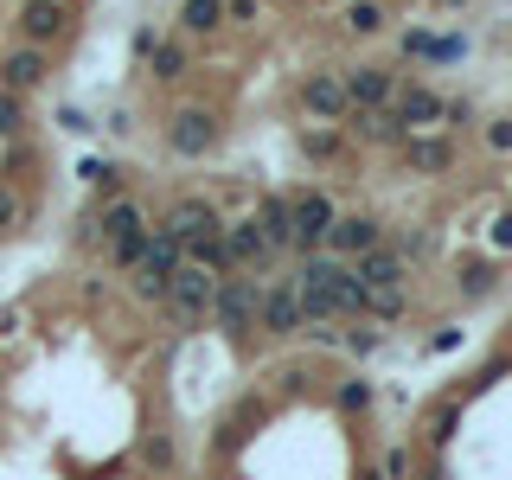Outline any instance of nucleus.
<instances>
[{"instance_id":"obj_14","label":"nucleus","mask_w":512,"mask_h":480,"mask_svg":"<svg viewBox=\"0 0 512 480\" xmlns=\"http://www.w3.org/2000/svg\"><path fill=\"white\" fill-rule=\"evenodd\" d=\"M71 7L64 0H26L20 7V45H39V52H52V45L71 39Z\"/></svg>"},{"instance_id":"obj_51","label":"nucleus","mask_w":512,"mask_h":480,"mask_svg":"<svg viewBox=\"0 0 512 480\" xmlns=\"http://www.w3.org/2000/svg\"><path fill=\"white\" fill-rule=\"evenodd\" d=\"M506 359H512V346H506Z\"/></svg>"},{"instance_id":"obj_16","label":"nucleus","mask_w":512,"mask_h":480,"mask_svg":"<svg viewBox=\"0 0 512 480\" xmlns=\"http://www.w3.org/2000/svg\"><path fill=\"white\" fill-rule=\"evenodd\" d=\"M333 128H340L346 141H359V148H397V141L410 135V128L397 122L391 109H346V116L333 122Z\"/></svg>"},{"instance_id":"obj_21","label":"nucleus","mask_w":512,"mask_h":480,"mask_svg":"<svg viewBox=\"0 0 512 480\" xmlns=\"http://www.w3.org/2000/svg\"><path fill=\"white\" fill-rule=\"evenodd\" d=\"M301 109H308L314 122H340V116H346L340 71H308V77H301Z\"/></svg>"},{"instance_id":"obj_28","label":"nucleus","mask_w":512,"mask_h":480,"mask_svg":"<svg viewBox=\"0 0 512 480\" xmlns=\"http://www.w3.org/2000/svg\"><path fill=\"white\" fill-rule=\"evenodd\" d=\"M346 352V359H372V352L384 346V327H372V320H346L340 327V340H333Z\"/></svg>"},{"instance_id":"obj_45","label":"nucleus","mask_w":512,"mask_h":480,"mask_svg":"<svg viewBox=\"0 0 512 480\" xmlns=\"http://www.w3.org/2000/svg\"><path fill=\"white\" fill-rule=\"evenodd\" d=\"M58 128H71V135H90V116H84V109H58Z\"/></svg>"},{"instance_id":"obj_27","label":"nucleus","mask_w":512,"mask_h":480,"mask_svg":"<svg viewBox=\"0 0 512 480\" xmlns=\"http://www.w3.org/2000/svg\"><path fill=\"white\" fill-rule=\"evenodd\" d=\"M378 404V384L365 378V372H352V378H333V410L340 416H365Z\"/></svg>"},{"instance_id":"obj_5","label":"nucleus","mask_w":512,"mask_h":480,"mask_svg":"<svg viewBox=\"0 0 512 480\" xmlns=\"http://www.w3.org/2000/svg\"><path fill=\"white\" fill-rule=\"evenodd\" d=\"M180 263H186L180 244H173L160 224H148V256L128 269V295H135L141 308H160V295H167V282H173V269H180Z\"/></svg>"},{"instance_id":"obj_43","label":"nucleus","mask_w":512,"mask_h":480,"mask_svg":"<svg viewBox=\"0 0 512 480\" xmlns=\"http://www.w3.org/2000/svg\"><path fill=\"white\" fill-rule=\"evenodd\" d=\"M154 45H160V32H154V26H135V39H128V52H135V64H141V58L154 52Z\"/></svg>"},{"instance_id":"obj_17","label":"nucleus","mask_w":512,"mask_h":480,"mask_svg":"<svg viewBox=\"0 0 512 480\" xmlns=\"http://www.w3.org/2000/svg\"><path fill=\"white\" fill-rule=\"evenodd\" d=\"M45 77H52V52H39V45H7L0 52V90L32 96Z\"/></svg>"},{"instance_id":"obj_7","label":"nucleus","mask_w":512,"mask_h":480,"mask_svg":"<svg viewBox=\"0 0 512 480\" xmlns=\"http://www.w3.org/2000/svg\"><path fill=\"white\" fill-rule=\"evenodd\" d=\"M397 167L404 173H416V180H442V173H455V160H461V148H455V135H442V128H423V135H404L397 141Z\"/></svg>"},{"instance_id":"obj_32","label":"nucleus","mask_w":512,"mask_h":480,"mask_svg":"<svg viewBox=\"0 0 512 480\" xmlns=\"http://www.w3.org/2000/svg\"><path fill=\"white\" fill-rule=\"evenodd\" d=\"M0 141H26V96L0 90Z\"/></svg>"},{"instance_id":"obj_31","label":"nucleus","mask_w":512,"mask_h":480,"mask_svg":"<svg viewBox=\"0 0 512 480\" xmlns=\"http://www.w3.org/2000/svg\"><path fill=\"white\" fill-rule=\"evenodd\" d=\"M141 256H148V224H141V231H128V237H116V244H109V269H116V276H128V269H135Z\"/></svg>"},{"instance_id":"obj_36","label":"nucleus","mask_w":512,"mask_h":480,"mask_svg":"<svg viewBox=\"0 0 512 480\" xmlns=\"http://www.w3.org/2000/svg\"><path fill=\"white\" fill-rule=\"evenodd\" d=\"M391 250H404L410 263H423V256H436V231H404V237H391Z\"/></svg>"},{"instance_id":"obj_41","label":"nucleus","mask_w":512,"mask_h":480,"mask_svg":"<svg viewBox=\"0 0 512 480\" xmlns=\"http://www.w3.org/2000/svg\"><path fill=\"white\" fill-rule=\"evenodd\" d=\"M480 135H487V148H493V154H500V160L512 154V116H493L487 128H480Z\"/></svg>"},{"instance_id":"obj_30","label":"nucleus","mask_w":512,"mask_h":480,"mask_svg":"<svg viewBox=\"0 0 512 480\" xmlns=\"http://www.w3.org/2000/svg\"><path fill=\"white\" fill-rule=\"evenodd\" d=\"M301 154H308V160H340L346 154V135L333 122H314V128H301Z\"/></svg>"},{"instance_id":"obj_23","label":"nucleus","mask_w":512,"mask_h":480,"mask_svg":"<svg viewBox=\"0 0 512 480\" xmlns=\"http://www.w3.org/2000/svg\"><path fill=\"white\" fill-rule=\"evenodd\" d=\"M135 461H141V468H148L154 480H167L173 468H180V442H173V429H141Z\"/></svg>"},{"instance_id":"obj_12","label":"nucleus","mask_w":512,"mask_h":480,"mask_svg":"<svg viewBox=\"0 0 512 480\" xmlns=\"http://www.w3.org/2000/svg\"><path fill=\"white\" fill-rule=\"evenodd\" d=\"M384 237H391V231H384V218H378V212H340V218H333V231H327V244H320V250H327V256H340V263H352V256L378 250Z\"/></svg>"},{"instance_id":"obj_33","label":"nucleus","mask_w":512,"mask_h":480,"mask_svg":"<svg viewBox=\"0 0 512 480\" xmlns=\"http://www.w3.org/2000/svg\"><path fill=\"white\" fill-rule=\"evenodd\" d=\"M308 391H314L308 365H282V372H276V404H295V397H308Z\"/></svg>"},{"instance_id":"obj_39","label":"nucleus","mask_w":512,"mask_h":480,"mask_svg":"<svg viewBox=\"0 0 512 480\" xmlns=\"http://www.w3.org/2000/svg\"><path fill=\"white\" fill-rule=\"evenodd\" d=\"M256 20H263V0H224V26H256Z\"/></svg>"},{"instance_id":"obj_50","label":"nucleus","mask_w":512,"mask_h":480,"mask_svg":"<svg viewBox=\"0 0 512 480\" xmlns=\"http://www.w3.org/2000/svg\"><path fill=\"white\" fill-rule=\"evenodd\" d=\"M282 7H314V0H282Z\"/></svg>"},{"instance_id":"obj_37","label":"nucleus","mask_w":512,"mask_h":480,"mask_svg":"<svg viewBox=\"0 0 512 480\" xmlns=\"http://www.w3.org/2000/svg\"><path fill=\"white\" fill-rule=\"evenodd\" d=\"M26 160H32V148L26 141H7V154H0V186H13L26 173Z\"/></svg>"},{"instance_id":"obj_4","label":"nucleus","mask_w":512,"mask_h":480,"mask_svg":"<svg viewBox=\"0 0 512 480\" xmlns=\"http://www.w3.org/2000/svg\"><path fill=\"white\" fill-rule=\"evenodd\" d=\"M212 295H218V276H205L199 263H180L173 282H167V295H160V314L180 333H199L205 320H212Z\"/></svg>"},{"instance_id":"obj_15","label":"nucleus","mask_w":512,"mask_h":480,"mask_svg":"<svg viewBox=\"0 0 512 480\" xmlns=\"http://www.w3.org/2000/svg\"><path fill=\"white\" fill-rule=\"evenodd\" d=\"M352 276H359L365 288H410V276H416V263L404 250H391V237H384L378 250H365V256H352Z\"/></svg>"},{"instance_id":"obj_19","label":"nucleus","mask_w":512,"mask_h":480,"mask_svg":"<svg viewBox=\"0 0 512 480\" xmlns=\"http://www.w3.org/2000/svg\"><path fill=\"white\" fill-rule=\"evenodd\" d=\"M391 116L404 122L410 135H423V128H442V90H429V84H397Z\"/></svg>"},{"instance_id":"obj_22","label":"nucleus","mask_w":512,"mask_h":480,"mask_svg":"<svg viewBox=\"0 0 512 480\" xmlns=\"http://www.w3.org/2000/svg\"><path fill=\"white\" fill-rule=\"evenodd\" d=\"M141 64H148L154 84H180V77L192 71V39H180V32L167 39V32H160V45H154V52L141 58Z\"/></svg>"},{"instance_id":"obj_46","label":"nucleus","mask_w":512,"mask_h":480,"mask_svg":"<svg viewBox=\"0 0 512 480\" xmlns=\"http://www.w3.org/2000/svg\"><path fill=\"white\" fill-rule=\"evenodd\" d=\"M103 128H109V135H135V116H128V109H109Z\"/></svg>"},{"instance_id":"obj_25","label":"nucleus","mask_w":512,"mask_h":480,"mask_svg":"<svg viewBox=\"0 0 512 480\" xmlns=\"http://www.w3.org/2000/svg\"><path fill=\"white\" fill-rule=\"evenodd\" d=\"M224 32V0H180V39H212Z\"/></svg>"},{"instance_id":"obj_35","label":"nucleus","mask_w":512,"mask_h":480,"mask_svg":"<svg viewBox=\"0 0 512 480\" xmlns=\"http://www.w3.org/2000/svg\"><path fill=\"white\" fill-rule=\"evenodd\" d=\"M468 52H474L468 32H436V45H429V64H461Z\"/></svg>"},{"instance_id":"obj_38","label":"nucleus","mask_w":512,"mask_h":480,"mask_svg":"<svg viewBox=\"0 0 512 480\" xmlns=\"http://www.w3.org/2000/svg\"><path fill=\"white\" fill-rule=\"evenodd\" d=\"M397 45H404V58L429 64V45H436V26H410V32H404V39H397Z\"/></svg>"},{"instance_id":"obj_3","label":"nucleus","mask_w":512,"mask_h":480,"mask_svg":"<svg viewBox=\"0 0 512 480\" xmlns=\"http://www.w3.org/2000/svg\"><path fill=\"white\" fill-rule=\"evenodd\" d=\"M160 141H167L173 160H212L224 148V116L205 103H180L167 116V128H160Z\"/></svg>"},{"instance_id":"obj_49","label":"nucleus","mask_w":512,"mask_h":480,"mask_svg":"<svg viewBox=\"0 0 512 480\" xmlns=\"http://www.w3.org/2000/svg\"><path fill=\"white\" fill-rule=\"evenodd\" d=\"M352 480H378V461H365V468H359V474H352Z\"/></svg>"},{"instance_id":"obj_9","label":"nucleus","mask_w":512,"mask_h":480,"mask_svg":"<svg viewBox=\"0 0 512 480\" xmlns=\"http://www.w3.org/2000/svg\"><path fill=\"white\" fill-rule=\"evenodd\" d=\"M160 231H167L173 244H180V256H186V244H205V237L224 231V212H218V199H205V192H186V199L167 205Z\"/></svg>"},{"instance_id":"obj_20","label":"nucleus","mask_w":512,"mask_h":480,"mask_svg":"<svg viewBox=\"0 0 512 480\" xmlns=\"http://www.w3.org/2000/svg\"><path fill=\"white\" fill-rule=\"evenodd\" d=\"M256 231H263V244L276 256H295V218H288V192H263L256 199Z\"/></svg>"},{"instance_id":"obj_40","label":"nucleus","mask_w":512,"mask_h":480,"mask_svg":"<svg viewBox=\"0 0 512 480\" xmlns=\"http://www.w3.org/2000/svg\"><path fill=\"white\" fill-rule=\"evenodd\" d=\"M474 122V103H468V96H442V128H448V135H455V128H468Z\"/></svg>"},{"instance_id":"obj_1","label":"nucleus","mask_w":512,"mask_h":480,"mask_svg":"<svg viewBox=\"0 0 512 480\" xmlns=\"http://www.w3.org/2000/svg\"><path fill=\"white\" fill-rule=\"evenodd\" d=\"M269 416H276V397L269 391H244V397H231V404L218 410V423H212V461H237L244 448L269 429Z\"/></svg>"},{"instance_id":"obj_13","label":"nucleus","mask_w":512,"mask_h":480,"mask_svg":"<svg viewBox=\"0 0 512 480\" xmlns=\"http://www.w3.org/2000/svg\"><path fill=\"white\" fill-rule=\"evenodd\" d=\"M340 90H346V109H391L397 71H391V64H346Z\"/></svg>"},{"instance_id":"obj_24","label":"nucleus","mask_w":512,"mask_h":480,"mask_svg":"<svg viewBox=\"0 0 512 480\" xmlns=\"http://www.w3.org/2000/svg\"><path fill=\"white\" fill-rule=\"evenodd\" d=\"M493 288H500V263H493V256H468V263L455 269V295L461 301H487Z\"/></svg>"},{"instance_id":"obj_8","label":"nucleus","mask_w":512,"mask_h":480,"mask_svg":"<svg viewBox=\"0 0 512 480\" xmlns=\"http://www.w3.org/2000/svg\"><path fill=\"white\" fill-rule=\"evenodd\" d=\"M256 333H263L269 346L301 340V301H295V282L288 276L263 282V295H256Z\"/></svg>"},{"instance_id":"obj_26","label":"nucleus","mask_w":512,"mask_h":480,"mask_svg":"<svg viewBox=\"0 0 512 480\" xmlns=\"http://www.w3.org/2000/svg\"><path fill=\"white\" fill-rule=\"evenodd\" d=\"M340 26L352 32V39H378V32L391 26V7H384V0H346Z\"/></svg>"},{"instance_id":"obj_2","label":"nucleus","mask_w":512,"mask_h":480,"mask_svg":"<svg viewBox=\"0 0 512 480\" xmlns=\"http://www.w3.org/2000/svg\"><path fill=\"white\" fill-rule=\"evenodd\" d=\"M256 295H263V282L256 276H218V295H212V320L205 327H218V340H231L237 352H244L256 340Z\"/></svg>"},{"instance_id":"obj_48","label":"nucleus","mask_w":512,"mask_h":480,"mask_svg":"<svg viewBox=\"0 0 512 480\" xmlns=\"http://www.w3.org/2000/svg\"><path fill=\"white\" fill-rule=\"evenodd\" d=\"M455 346H461V327H442L436 340H429V352H455Z\"/></svg>"},{"instance_id":"obj_42","label":"nucleus","mask_w":512,"mask_h":480,"mask_svg":"<svg viewBox=\"0 0 512 480\" xmlns=\"http://www.w3.org/2000/svg\"><path fill=\"white\" fill-rule=\"evenodd\" d=\"M7 231H20V192L0 186V237H7Z\"/></svg>"},{"instance_id":"obj_47","label":"nucleus","mask_w":512,"mask_h":480,"mask_svg":"<svg viewBox=\"0 0 512 480\" xmlns=\"http://www.w3.org/2000/svg\"><path fill=\"white\" fill-rule=\"evenodd\" d=\"M493 250H512V212L493 218Z\"/></svg>"},{"instance_id":"obj_10","label":"nucleus","mask_w":512,"mask_h":480,"mask_svg":"<svg viewBox=\"0 0 512 480\" xmlns=\"http://www.w3.org/2000/svg\"><path fill=\"white\" fill-rule=\"evenodd\" d=\"M218 244H224V256H231V269H237V276H256V282H263L269 269L282 263V256L263 244V231H256V218H250V212H244V218H224Z\"/></svg>"},{"instance_id":"obj_29","label":"nucleus","mask_w":512,"mask_h":480,"mask_svg":"<svg viewBox=\"0 0 512 480\" xmlns=\"http://www.w3.org/2000/svg\"><path fill=\"white\" fill-rule=\"evenodd\" d=\"M410 314V288H365V320H404Z\"/></svg>"},{"instance_id":"obj_44","label":"nucleus","mask_w":512,"mask_h":480,"mask_svg":"<svg viewBox=\"0 0 512 480\" xmlns=\"http://www.w3.org/2000/svg\"><path fill=\"white\" fill-rule=\"evenodd\" d=\"M410 480H455V474H448V455H429V461H423V468H416Z\"/></svg>"},{"instance_id":"obj_6","label":"nucleus","mask_w":512,"mask_h":480,"mask_svg":"<svg viewBox=\"0 0 512 480\" xmlns=\"http://www.w3.org/2000/svg\"><path fill=\"white\" fill-rule=\"evenodd\" d=\"M141 224H148V212H141V199L135 192H116V199H103V205H90L84 218H77V244H116V237H128V231H141Z\"/></svg>"},{"instance_id":"obj_34","label":"nucleus","mask_w":512,"mask_h":480,"mask_svg":"<svg viewBox=\"0 0 512 480\" xmlns=\"http://www.w3.org/2000/svg\"><path fill=\"white\" fill-rule=\"evenodd\" d=\"M416 474V455H410V442H391L378 455V480H410Z\"/></svg>"},{"instance_id":"obj_11","label":"nucleus","mask_w":512,"mask_h":480,"mask_svg":"<svg viewBox=\"0 0 512 480\" xmlns=\"http://www.w3.org/2000/svg\"><path fill=\"white\" fill-rule=\"evenodd\" d=\"M288 218H295V256H301V250H320V244H327L340 205H333L327 186H308V192H288Z\"/></svg>"},{"instance_id":"obj_18","label":"nucleus","mask_w":512,"mask_h":480,"mask_svg":"<svg viewBox=\"0 0 512 480\" xmlns=\"http://www.w3.org/2000/svg\"><path fill=\"white\" fill-rule=\"evenodd\" d=\"M461 416H468V404H461V391H448V397H436V404L423 410L416 436H423V448H429V455H448V448H455V436H461Z\"/></svg>"}]
</instances>
